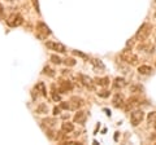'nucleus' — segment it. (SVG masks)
Here are the masks:
<instances>
[{
    "mask_svg": "<svg viewBox=\"0 0 156 145\" xmlns=\"http://www.w3.org/2000/svg\"><path fill=\"white\" fill-rule=\"evenodd\" d=\"M151 31H152V26H151L150 23H147V22L143 23V25L139 27V30L136 31V34H135V39H136V40H139V42L146 40V39H147V38L150 36Z\"/></svg>",
    "mask_w": 156,
    "mask_h": 145,
    "instance_id": "nucleus-1",
    "label": "nucleus"
},
{
    "mask_svg": "<svg viewBox=\"0 0 156 145\" xmlns=\"http://www.w3.org/2000/svg\"><path fill=\"white\" fill-rule=\"evenodd\" d=\"M121 59H122V61H125L126 64H129L131 66H135V65H138V56L134 55L133 52H130L129 49H125L122 51V53H121Z\"/></svg>",
    "mask_w": 156,
    "mask_h": 145,
    "instance_id": "nucleus-2",
    "label": "nucleus"
},
{
    "mask_svg": "<svg viewBox=\"0 0 156 145\" xmlns=\"http://www.w3.org/2000/svg\"><path fill=\"white\" fill-rule=\"evenodd\" d=\"M23 23V18L20 16V14H12V16H9L8 17V20H7V25L9 27H18V26H21Z\"/></svg>",
    "mask_w": 156,
    "mask_h": 145,
    "instance_id": "nucleus-3",
    "label": "nucleus"
},
{
    "mask_svg": "<svg viewBox=\"0 0 156 145\" xmlns=\"http://www.w3.org/2000/svg\"><path fill=\"white\" fill-rule=\"evenodd\" d=\"M50 34H51V30H50V27H48L46 23H43V22L38 23V26H37V36L39 38V39H44V38L47 35H50Z\"/></svg>",
    "mask_w": 156,
    "mask_h": 145,
    "instance_id": "nucleus-4",
    "label": "nucleus"
},
{
    "mask_svg": "<svg viewBox=\"0 0 156 145\" xmlns=\"http://www.w3.org/2000/svg\"><path fill=\"white\" fill-rule=\"evenodd\" d=\"M143 118H144V113L142 112V110H134V112L131 113V115H130L131 124H133V126H138L143 120Z\"/></svg>",
    "mask_w": 156,
    "mask_h": 145,
    "instance_id": "nucleus-5",
    "label": "nucleus"
},
{
    "mask_svg": "<svg viewBox=\"0 0 156 145\" xmlns=\"http://www.w3.org/2000/svg\"><path fill=\"white\" fill-rule=\"evenodd\" d=\"M140 104V100H139V97H130L128 101L125 103V105H124V109L126 110V112H129V110H131V109H134L135 106H138Z\"/></svg>",
    "mask_w": 156,
    "mask_h": 145,
    "instance_id": "nucleus-6",
    "label": "nucleus"
},
{
    "mask_svg": "<svg viewBox=\"0 0 156 145\" xmlns=\"http://www.w3.org/2000/svg\"><path fill=\"white\" fill-rule=\"evenodd\" d=\"M73 88V86H72V82L69 80H60L58 82V92H61V93H66L68 91H70Z\"/></svg>",
    "mask_w": 156,
    "mask_h": 145,
    "instance_id": "nucleus-7",
    "label": "nucleus"
},
{
    "mask_svg": "<svg viewBox=\"0 0 156 145\" xmlns=\"http://www.w3.org/2000/svg\"><path fill=\"white\" fill-rule=\"evenodd\" d=\"M46 46L50 48V49L52 51H57L58 53H64L66 49H65V47L61 44V43H55V42H47L46 43Z\"/></svg>",
    "mask_w": 156,
    "mask_h": 145,
    "instance_id": "nucleus-8",
    "label": "nucleus"
},
{
    "mask_svg": "<svg viewBox=\"0 0 156 145\" xmlns=\"http://www.w3.org/2000/svg\"><path fill=\"white\" fill-rule=\"evenodd\" d=\"M69 105H70V109L72 110H78L83 105V100L81 97H72L70 101H69Z\"/></svg>",
    "mask_w": 156,
    "mask_h": 145,
    "instance_id": "nucleus-9",
    "label": "nucleus"
},
{
    "mask_svg": "<svg viewBox=\"0 0 156 145\" xmlns=\"http://www.w3.org/2000/svg\"><path fill=\"white\" fill-rule=\"evenodd\" d=\"M138 49L142 51V52H146L147 55H152V53L155 52V46L151 44V43H146V44H139Z\"/></svg>",
    "mask_w": 156,
    "mask_h": 145,
    "instance_id": "nucleus-10",
    "label": "nucleus"
},
{
    "mask_svg": "<svg viewBox=\"0 0 156 145\" xmlns=\"http://www.w3.org/2000/svg\"><path fill=\"white\" fill-rule=\"evenodd\" d=\"M112 103H113L115 108H122V106L125 105V99H124L122 95L117 93V95H115V97H113V100H112Z\"/></svg>",
    "mask_w": 156,
    "mask_h": 145,
    "instance_id": "nucleus-11",
    "label": "nucleus"
},
{
    "mask_svg": "<svg viewBox=\"0 0 156 145\" xmlns=\"http://www.w3.org/2000/svg\"><path fill=\"white\" fill-rule=\"evenodd\" d=\"M86 118H87V113L86 112H78L74 115V122L76 123H80V124H83Z\"/></svg>",
    "mask_w": 156,
    "mask_h": 145,
    "instance_id": "nucleus-12",
    "label": "nucleus"
},
{
    "mask_svg": "<svg viewBox=\"0 0 156 145\" xmlns=\"http://www.w3.org/2000/svg\"><path fill=\"white\" fill-rule=\"evenodd\" d=\"M152 71H154L152 67L148 66V65H142V66L138 67V72H139V74H142V75H148Z\"/></svg>",
    "mask_w": 156,
    "mask_h": 145,
    "instance_id": "nucleus-13",
    "label": "nucleus"
},
{
    "mask_svg": "<svg viewBox=\"0 0 156 145\" xmlns=\"http://www.w3.org/2000/svg\"><path fill=\"white\" fill-rule=\"evenodd\" d=\"M128 84L126 83V80L124 78H116L115 82H113V87L116 89H119V88H124V87Z\"/></svg>",
    "mask_w": 156,
    "mask_h": 145,
    "instance_id": "nucleus-14",
    "label": "nucleus"
},
{
    "mask_svg": "<svg viewBox=\"0 0 156 145\" xmlns=\"http://www.w3.org/2000/svg\"><path fill=\"white\" fill-rule=\"evenodd\" d=\"M73 130H74V126H73V123H70V122H64L61 124V131L62 132L69 133V132L73 131Z\"/></svg>",
    "mask_w": 156,
    "mask_h": 145,
    "instance_id": "nucleus-15",
    "label": "nucleus"
},
{
    "mask_svg": "<svg viewBox=\"0 0 156 145\" xmlns=\"http://www.w3.org/2000/svg\"><path fill=\"white\" fill-rule=\"evenodd\" d=\"M95 83L100 87H107L109 84V78H107V76H104V78H96Z\"/></svg>",
    "mask_w": 156,
    "mask_h": 145,
    "instance_id": "nucleus-16",
    "label": "nucleus"
},
{
    "mask_svg": "<svg viewBox=\"0 0 156 145\" xmlns=\"http://www.w3.org/2000/svg\"><path fill=\"white\" fill-rule=\"evenodd\" d=\"M35 88L38 89V92H41V95L42 96H47V91H46V87H44V83L43 82H39V83L35 86Z\"/></svg>",
    "mask_w": 156,
    "mask_h": 145,
    "instance_id": "nucleus-17",
    "label": "nucleus"
},
{
    "mask_svg": "<svg viewBox=\"0 0 156 145\" xmlns=\"http://www.w3.org/2000/svg\"><path fill=\"white\" fill-rule=\"evenodd\" d=\"M80 76H81L82 83H83L86 87H90V88H92V80H91V78H89L87 75H80Z\"/></svg>",
    "mask_w": 156,
    "mask_h": 145,
    "instance_id": "nucleus-18",
    "label": "nucleus"
},
{
    "mask_svg": "<svg viewBox=\"0 0 156 145\" xmlns=\"http://www.w3.org/2000/svg\"><path fill=\"white\" fill-rule=\"evenodd\" d=\"M91 64H92V66H94L95 70H98V69L104 70V65H103V62H101L100 60H91Z\"/></svg>",
    "mask_w": 156,
    "mask_h": 145,
    "instance_id": "nucleus-19",
    "label": "nucleus"
},
{
    "mask_svg": "<svg viewBox=\"0 0 156 145\" xmlns=\"http://www.w3.org/2000/svg\"><path fill=\"white\" fill-rule=\"evenodd\" d=\"M51 93H52V99H53V101H60V95L57 93L56 86H55V84H52V87H51Z\"/></svg>",
    "mask_w": 156,
    "mask_h": 145,
    "instance_id": "nucleus-20",
    "label": "nucleus"
},
{
    "mask_svg": "<svg viewBox=\"0 0 156 145\" xmlns=\"http://www.w3.org/2000/svg\"><path fill=\"white\" fill-rule=\"evenodd\" d=\"M55 123H56V120L55 119H51V118H47V119H43V124L44 126H47V127H53L55 126Z\"/></svg>",
    "mask_w": 156,
    "mask_h": 145,
    "instance_id": "nucleus-21",
    "label": "nucleus"
},
{
    "mask_svg": "<svg viewBox=\"0 0 156 145\" xmlns=\"http://www.w3.org/2000/svg\"><path fill=\"white\" fill-rule=\"evenodd\" d=\"M47 110H48V108H47V105L46 104H41L37 108V113H39V114H44V113H47Z\"/></svg>",
    "mask_w": 156,
    "mask_h": 145,
    "instance_id": "nucleus-22",
    "label": "nucleus"
},
{
    "mask_svg": "<svg viewBox=\"0 0 156 145\" xmlns=\"http://www.w3.org/2000/svg\"><path fill=\"white\" fill-rule=\"evenodd\" d=\"M147 120H148L150 124H155V123H156V112L150 113L148 117H147Z\"/></svg>",
    "mask_w": 156,
    "mask_h": 145,
    "instance_id": "nucleus-23",
    "label": "nucleus"
},
{
    "mask_svg": "<svg viewBox=\"0 0 156 145\" xmlns=\"http://www.w3.org/2000/svg\"><path fill=\"white\" fill-rule=\"evenodd\" d=\"M43 74H44V75H48V76H55V71H53L51 67L46 66L44 69H43Z\"/></svg>",
    "mask_w": 156,
    "mask_h": 145,
    "instance_id": "nucleus-24",
    "label": "nucleus"
},
{
    "mask_svg": "<svg viewBox=\"0 0 156 145\" xmlns=\"http://www.w3.org/2000/svg\"><path fill=\"white\" fill-rule=\"evenodd\" d=\"M64 64H65L66 66H74V65H76V60H74V59H65Z\"/></svg>",
    "mask_w": 156,
    "mask_h": 145,
    "instance_id": "nucleus-25",
    "label": "nucleus"
},
{
    "mask_svg": "<svg viewBox=\"0 0 156 145\" xmlns=\"http://www.w3.org/2000/svg\"><path fill=\"white\" fill-rule=\"evenodd\" d=\"M51 61L53 62V64H61V60H60V57H57V56H55V55H53V56H51Z\"/></svg>",
    "mask_w": 156,
    "mask_h": 145,
    "instance_id": "nucleus-26",
    "label": "nucleus"
},
{
    "mask_svg": "<svg viewBox=\"0 0 156 145\" xmlns=\"http://www.w3.org/2000/svg\"><path fill=\"white\" fill-rule=\"evenodd\" d=\"M60 108L61 109H70V105H69L68 101H62V103L60 104Z\"/></svg>",
    "mask_w": 156,
    "mask_h": 145,
    "instance_id": "nucleus-27",
    "label": "nucleus"
},
{
    "mask_svg": "<svg viewBox=\"0 0 156 145\" xmlns=\"http://www.w3.org/2000/svg\"><path fill=\"white\" fill-rule=\"evenodd\" d=\"M98 95H99L100 97H108V96H109V92H108V91H101V92H99Z\"/></svg>",
    "mask_w": 156,
    "mask_h": 145,
    "instance_id": "nucleus-28",
    "label": "nucleus"
},
{
    "mask_svg": "<svg viewBox=\"0 0 156 145\" xmlns=\"http://www.w3.org/2000/svg\"><path fill=\"white\" fill-rule=\"evenodd\" d=\"M33 2V5H34V8H35V11L39 13V4H38V0H31Z\"/></svg>",
    "mask_w": 156,
    "mask_h": 145,
    "instance_id": "nucleus-29",
    "label": "nucleus"
},
{
    "mask_svg": "<svg viewBox=\"0 0 156 145\" xmlns=\"http://www.w3.org/2000/svg\"><path fill=\"white\" fill-rule=\"evenodd\" d=\"M73 53H74V55H77V56H80V57H86L83 53H81V52H78V51H73Z\"/></svg>",
    "mask_w": 156,
    "mask_h": 145,
    "instance_id": "nucleus-30",
    "label": "nucleus"
},
{
    "mask_svg": "<svg viewBox=\"0 0 156 145\" xmlns=\"http://www.w3.org/2000/svg\"><path fill=\"white\" fill-rule=\"evenodd\" d=\"M60 109H61V108H55V109H53V114H55V115L60 114Z\"/></svg>",
    "mask_w": 156,
    "mask_h": 145,
    "instance_id": "nucleus-31",
    "label": "nucleus"
},
{
    "mask_svg": "<svg viewBox=\"0 0 156 145\" xmlns=\"http://www.w3.org/2000/svg\"><path fill=\"white\" fill-rule=\"evenodd\" d=\"M104 112L107 113V115H111V112H109V110H107V109H104Z\"/></svg>",
    "mask_w": 156,
    "mask_h": 145,
    "instance_id": "nucleus-32",
    "label": "nucleus"
},
{
    "mask_svg": "<svg viewBox=\"0 0 156 145\" xmlns=\"http://www.w3.org/2000/svg\"><path fill=\"white\" fill-rule=\"evenodd\" d=\"M2 12H3V5L0 4V13H2Z\"/></svg>",
    "mask_w": 156,
    "mask_h": 145,
    "instance_id": "nucleus-33",
    "label": "nucleus"
},
{
    "mask_svg": "<svg viewBox=\"0 0 156 145\" xmlns=\"http://www.w3.org/2000/svg\"><path fill=\"white\" fill-rule=\"evenodd\" d=\"M155 17H156V12H155Z\"/></svg>",
    "mask_w": 156,
    "mask_h": 145,
    "instance_id": "nucleus-34",
    "label": "nucleus"
},
{
    "mask_svg": "<svg viewBox=\"0 0 156 145\" xmlns=\"http://www.w3.org/2000/svg\"><path fill=\"white\" fill-rule=\"evenodd\" d=\"M9 2H12V0H9Z\"/></svg>",
    "mask_w": 156,
    "mask_h": 145,
    "instance_id": "nucleus-35",
    "label": "nucleus"
},
{
    "mask_svg": "<svg viewBox=\"0 0 156 145\" xmlns=\"http://www.w3.org/2000/svg\"><path fill=\"white\" fill-rule=\"evenodd\" d=\"M155 3H156V0H155Z\"/></svg>",
    "mask_w": 156,
    "mask_h": 145,
    "instance_id": "nucleus-36",
    "label": "nucleus"
}]
</instances>
